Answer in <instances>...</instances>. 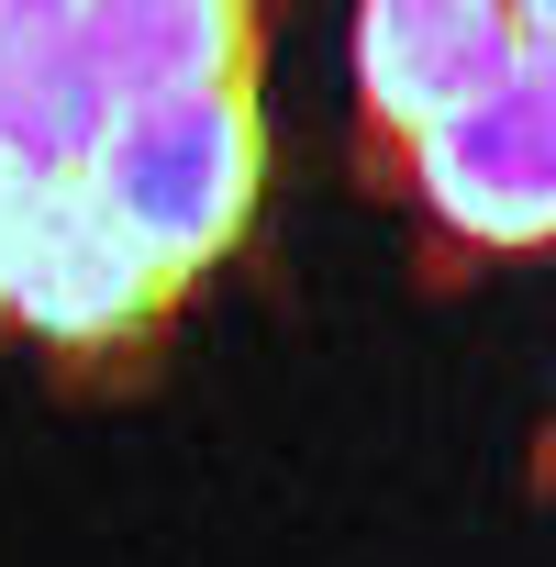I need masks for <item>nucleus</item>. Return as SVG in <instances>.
Returning a JSON list of instances; mask_svg holds the SVG:
<instances>
[{
  "mask_svg": "<svg viewBox=\"0 0 556 567\" xmlns=\"http://www.w3.org/2000/svg\"><path fill=\"white\" fill-rule=\"evenodd\" d=\"M256 178H267V123L256 90L223 101H167V112H123L112 145L90 156L101 212L156 256L167 290H200V267H223L256 223Z\"/></svg>",
  "mask_w": 556,
  "mask_h": 567,
  "instance_id": "obj_1",
  "label": "nucleus"
},
{
  "mask_svg": "<svg viewBox=\"0 0 556 567\" xmlns=\"http://www.w3.org/2000/svg\"><path fill=\"white\" fill-rule=\"evenodd\" d=\"M178 301H189V290L156 278V256L101 212L90 178L45 189V223H34L23 278H12V334H34V346L56 357V379H79V390H134V379L156 368Z\"/></svg>",
  "mask_w": 556,
  "mask_h": 567,
  "instance_id": "obj_2",
  "label": "nucleus"
},
{
  "mask_svg": "<svg viewBox=\"0 0 556 567\" xmlns=\"http://www.w3.org/2000/svg\"><path fill=\"white\" fill-rule=\"evenodd\" d=\"M412 200L434 212L445 245L467 256H523V245H556V90L545 79H512L490 90L467 123L423 134L401 156Z\"/></svg>",
  "mask_w": 556,
  "mask_h": 567,
  "instance_id": "obj_3",
  "label": "nucleus"
},
{
  "mask_svg": "<svg viewBox=\"0 0 556 567\" xmlns=\"http://www.w3.org/2000/svg\"><path fill=\"white\" fill-rule=\"evenodd\" d=\"M512 79H523V12L501 0H368L357 12V101L390 134V167Z\"/></svg>",
  "mask_w": 556,
  "mask_h": 567,
  "instance_id": "obj_4",
  "label": "nucleus"
},
{
  "mask_svg": "<svg viewBox=\"0 0 556 567\" xmlns=\"http://www.w3.org/2000/svg\"><path fill=\"white\" fill-rule=\"evenodd\" d=\"M79 56L112 123L167 101H223V90H256L267 12H245V0H79Z\"/></svg>",
  "mask_w": 556,
  "mask_h": 567,
  "instance_id": "obj_5",
  "label": "nucleus"
},
{
  "mask_svg": "<svg viewBox=\"0 0 556 567\" xmlns=\"http://www.w3.org/2000/svg\"><path fill=\"white\" fill-rule=\"evenodd\" d=\"M112 145V101L79 56V0H0V156L45 189L90 178Z\"/></svg>",
  "mask_w": 556,
  "mask_h": 567,
  "instance_id": "obj_6",
  "label": "nucleus"
},
{
  "mask_svg": "<svg viewBox=\"0 0 556 567\" xmlns=\"http://www.w3.org/2000/svg\"><path fill=\"white\" fill-rule=\"evenodd\" d=\"M34 223H45V178L0 156V323H12V278H23V245H34Z\"/></svg>",
  "mask_w": 556,
  "mask_h": 567,
  "instance_id": "obj_7",
  "label": "nucleus"
},
{
  "mask_svg": "<svg viewBox=\"0 0 556 567\" xmlns=\"http://www.w3.org/2000/svg\"><path fill=\"white\" fill-rule=\"evenodd\" d=\"M523 79L556 90V0H534V12H523Z\"/></svg>",
  "mask_w": 556,
  "mask_h": 567,
  "instance_id": "obj_8",
  "label": "nucleus"
},
{
  "mask_svg": "<svg viewBox=\"0 0 556 567\" xmlns=\"http://www.w3.org/2000/svg\"><path fill=\"white\" fill-rule=\"evenodd\" d=\"M545 478H556V445H545Z\"/></svg>",
  "mask_w": 556,
  "mask_h": 567,
  "instance_id": "obj_9",
  "label": "nucleus"
}]
</instances>
